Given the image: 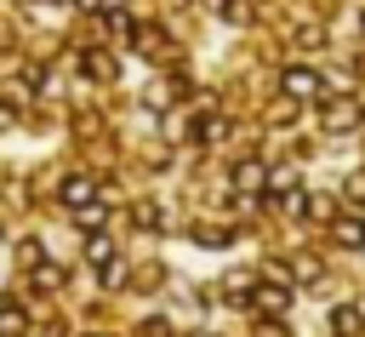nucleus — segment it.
<instances>
[{"label": "nucleus", "mask_w": 365, "mask_h": 337, "mask_svg": "<svg viewBox=\"0 0 365 337\" xmlns=\"http://www.w3.org/2000/svg\"><path fill=\"white\" fill-rule=\"evenodd\" d=\"M279 91H285L291 103H308V97H325V80H319L314 69H285V74H279Z\"/></svg>", "instance_id": "nucleus-1"}, {"label": "nucleus", "mask_w": 365, "mask_h": 337, "mask_svg": "<svg viewBox=\"0 0 365 337\" xmlns=\"http://www.w3.org/2000/svg\"><path fill=\"white\" fill-rule=\"evenodd\" d=\"M251 303H257L262 314H285V308H291V286H285V274L274 268V274H268V280L251 291Z\"/></svg>", "instance_id": "nucleus-2"}, {"label": "nucleus", "mask_w": 365, "mask_h": 337, "mask_svg": "<svg viewBox=\"0 0 365 337\" xmlns=\"http://www.w3.org/2000/svg\"><path fill=\"white\" fill-rule=\"evenodd\" d=\"M57 200H63L68 211H86V206H97V183H91V177H63Z\"/></svg>", "instance_id": "nucleus-3"}, {"label": "nucleus", "mask_w": 365, "mask_h": 337, "mask_svg": "<svg viewBox=\"0 0 365 337\" xmlns=\"http://www.w3.org/2000/svg\"><path fill=\"white\" fill-rule=\"evenodd\" d=\"M262 183H268V166H262V160H240V166H234V188H240V194H257Z\"/></svg>", "instance_id": "nucleus-4"}, {"label": "nucleus", "mask_w": 365, "mask_h": 337, "mask_svg": "<svg viewBox=\"0 0 365 337\" xmlns=\"http://www.w3.org/2000/svg\"><path fill=\"white\" fill-rule=\"evenodd\" d=\"M331 320H336V337H359L365 331V303H342Z\"/></svg>", "instance_id": "nucleus-5"}, {"label": "nucleus", "mask_w": 365, "mask_h": 337, "mask_svg": "<svg viewBox=\"0 0 365 337\" xmlns=\"http://www.w3.org/2000/svg\"><path fill=\"white\" fill-rule=\"evenodd\" d=\"M354 120H359V97H342V103L325 109V126H331V131H348Z\"/></svg>", "instance_id": "nucleus-6"}, {"label": "nucleus", "mask_w": 365, "mask_h": 337, "mask_svg": "<svg viewBox=\"0 0 365 337\" xmlns=\"http://www.w3.org/2000/svg\"><path fill=\"white\" fill-rule=\"evenodd\" d=\"M29 326V314H23V303L17 297H0V337H17Z\"/></svg>", "instance_id": "nucleus-7"}, {"label": "nucleus", "mask_w": 365, "mask_h": 337, "mask_svg": "<svg viewBox=\"0 0 365 337\" xmlns=\"http://www.w3.org/2000/svg\"><path fill=\"white\" fill-rule=\"evenodd\" d=\"M331 234H336V246H365V223L359 217H336Z\"/></svg>", "instance_id": "nucleus-8"}, {"label": "nucleus", "mask_w": 365, "mask_h": 337, "mask_svg": "<svg viewBox=\"0 0 365 337\" xmlns=\"http://www.w3.org/2000/svg\"><path fill=\"white\" fill-rule=\"evenodd\" d=\"M86 263H114V240L97 228V234H86Z\"/></svg>", "instance_id": "nucleus-9"}, {"label": "nucleus", "mask_w": 365, "mask_h": 337, "mask_svg": "<svg viewBox=\"0 0 365 337\" xmlns=\"http://www.w3.org/2000/svg\"><path fill=\"white\" fill-rule=\"evenodd\" d=\"M86 74L91 80H114V57L108 51H86Z\"/></svg>", "instance_id": "nucleus-10"}, {"label": "nucleus", "mask_w": 365, "mask_h": 337, "mask_svg": "<svg viewBox=\"0 0 365 337\" xmlns=\"http://www.w3.org/2000/svg\"><path fill=\"white\" fill-rule=\"evenodd\" d=\"M194 240H200V246H234V228H217V223H200V228H194Z\"/></svg>", "instance_id": "nucleus-11"}, {"label": "nucleus", "mask_w": 365, "mask_h": 337, "mask_svg": "<svg viewBox=\"0 0 365 337\" xmlns=\"http://www.w3.org/2000/svg\"><path fill=\"white\" fill-rule=\"evenodd\" d=\"M348 194H354V200H365V171H359V177H348Z\"/></svg>", "instance_id": "nucleus-12"}, {"label": "nucleus", "mask_w": 365, "mask_h": 337, "mask_svg": "<svg viewBox=\"0 0 365 337\" xmlns=\"http://www.w3.org/2000/svg\"><path fill=\"white\" fill-rule=\"evenodd\" d=\"M6 126H11V103H0V131H6Z\"/></svg>", "instance_id": "nucleus-13"}]
</instances>
